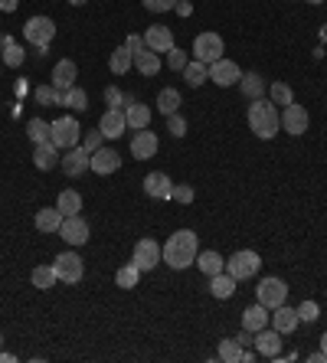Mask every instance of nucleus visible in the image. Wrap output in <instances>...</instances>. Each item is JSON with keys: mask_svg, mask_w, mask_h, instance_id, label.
I'll return each instance as SVG.
<instances>
[{"mask_svg": "<svg viewBox=\"0 0 327 363\" xmlns=\"http://www.w3.org/2000/svg\"><path fill=\"white\" fill-rule=\"evenodd\" d=\"M200 256V236L193 230H177L164 242V262L170 268H190Z\"/></svg>", "mask_w": 327, "mask_h": 363, "instance_id": "obj_1", "label": "nucleus"}, {"mask_svg": "<svg viewBox=\"0 0 327 363\" xmlns=\"http://www.w3.org/2000/svg\"><path fill=\"white\" fill-rule=\"evenodd\" d=\"M245 121H249L252 134L262 138V141H271L281 128V115H278V108H275L271 98H252V105L245 112Z\"/></svg>", "mask_w": 327, "mask_h": 363, "instance_id": "obj_2", "label": "nucleus"}, {"mask_svg": "<svg viewBox=\"0 0 327 363\" xmlns=\"http://www.w3.org/2000/svg\"><path fill=\"white\" fill-rule=\"evenodd\" d=\"M53 37H56V23L49 17H30L23 23V39L39 49V56H46V46L53 43Z\"/></svg>", "mask_w": 327, "mask_h": 363, "instance_id": "obj_3", "label": "nucleus"}, {"mask_svg": "<svg viewBox=\"0 0 327 363\" xmlns=\"http://www.w3.org/2000/svg\"><path fill=\"white\" fill-rule=\"evenodd\" d=\"M79 134H82V128H79V121H75L72 115H63V118H56V121H49V141L56 144L59 151L75 147V144H79Z\"/></svg>", "mask_w": 327, "mask_h": 363, "instance_id": "obj_4", "label": "nucleus"}, {"mask_svg": "<svg viewBox=\"0 0 327 363\" xmlns=\"http://www.w3.org/2000/svg\"><path fill=\"white\" fill-rule=\"evenodd\" d=\"M259 268H262V258H259V252H252V249H239V252H233V256L226 258V272H229L236 282L252 278Z\"/></svg>", "mask_w": 327, "mask_h": 363, "instance_id": "obj_5", "label": "nucleus"}, {"mask_svg": "<svg viewBox=\"0 0 327 363\" xmlns=\"http://www.w3.org/2000/svg\"><path fill=\"white\" fill-rule=\"evenodd\" d=\"M164 262V249L158 246L154 239H138L134 252H131V265H138V272H154V268Z\"/></svg>", "mask_w": 327, "mask_h": 363, "instance_id": "obj_6", "label": "nucleus"}, {"mask_svg": "<svg viewBox=\"0 0 327 363\" xmlns=\"http://www.w3.org/2000/svg\"><path fill=\"white\" fill-rule=\"evenodd\" d=\"M255 298H259V305H265L271 311V308H278L288 301V285L281 282V278L269 275V278H262L259 288H255Z\"/></svg>", "mask_w": 327, "mask_h": 363, "instance_id": "obj_7", "label": "nucleus"}, {"mask_svg": "<svg viewBox=\"0 0 327 363\" xmlns=\"http://www.w3.org/2000/svg\"><path fill=\"white\" fill-rule=\"evenodd\" d=\"M223 49H226L223 37L213 33V29H210V33H200V37L193 39V59H196V62H206V66L223 56Z\"/></svg>", "mask_w": 327, "mask_h": 363, "instance_id": "obj_8", "label": "nucleus"}, {"mask_svg": "<svg viewBox=\"0 0 327 363\" xmlns=\"http://www.w3.org/2000/svg\"><path fill=\"white\" fill-rule=\"evenodd\" d=\"M53 268H56L59 282H65V285H79L85 278V262L75 252H63V256L53 262Z\"/></svg>", "mask_w": 327, "mask_h": 363, "instance_id": "obj_9", "label": "nucleus"}, {"mask_svg": "<svg viewBox=\"0 0 327 363\" xmlns=\"http://www.w3.org/2000/svg\"><path fill=\"white\" fill-rule=\"evenodd\" d=\"M308 124H311L308 108L298 105V102L285 105V112H281V131H288L291 138H301V134L308 131Z\"/></svg>", "mask_w": 327, "mask_h": 363, "instance_id": "obj_10", "label": "nucleus"}, {"mask_svg": "<svg viewBox=\"0 0 327 363\" xmlns=\"http://www.w3.org/2000/svg\"><path fill=\"white\" fill-rule=\"evenodd\" d=\"M239 79H243V69L236 66L233 59L219 56L216 62H210V82H216L219 88H229V86H239Z\"/></svg>", "mask_w": 327, "mask_h": 363, "instance_id": "obj_11", "label": "nucleus"}, {"mask_svg": "<svg viewBox=\"0 0 327 363\" xmlns=\"http://www.w3.org/2000/svg\"><path fill=\"white\" fill-rule=\"evenodd\" d=\"M89 157H92V154L85 151L82 144H75V147L63 151V157H59V167H63L65 177H82V173L89 171Z\"/></svg>", "mask_w": 327, "mask_h": 363, "instance_id": "obj_12", "label": "nucleus"}, {"mask_svg": "<svg viewBox=\"0 0 327 363\" xmlns=\"http://www.w3.org/2000/svg\"><path fill=\"white\" fill-rule=\"evenodd\" d=\"M59 236H63L69 246H85V242H89V223L82 220V213H75V216H63Z\"/></svg>", "mask_w": 327, "mask_h": 363, "instance_id": "obj_13", "label": "nucleus"}, {"mask_svg": "<svg viewBox=\"0 0 327 363\" xmlns=\"http://www.w3.org/2000/svg\"><path fill=\"white\" fill-rule=\"evenodd\" d=\"M122 167V154L115 151V147H98V151H92V157H89V171L102 173V177H108V173H115Z\"/></svg>", "mask_w": 327, "mask_h": 363, "instance_id": "obj_14", "label": "nucleus"}, {"mask_svg": "<svg viewBox=\"0 0 327 363\" xmlns=\"http://www.w3.org/2000/svg\"><path fill=\"white\" fill-rule=\"evenodd\" d=\"M144 193H148L150 200H170V193H174V180H170L164 171H154L144 177Z\"/></svg>", "mask_w": 327, "mask_h": 363, "instance_id": "obj_15", "label": "nucleus"}, {"mask_svg": "<svg viewBox=\"0 0 327 363\" xmlns=\"http://www.w3.org/2000/svg\"><path fill=\"white\" fill-rule=\"evenodd\" d=\"M255 354L259 357H269V360H275V354H281V334L275 331V327H262V331H255Z\"/></svg>", "mask_w": 327, "mask_h": 363, "instance_id": "obj_16", "label": "nucleus"}, {"mask_svg": "<svg viewBox=\"0 0 327 363\" xmlns=\"http://www.w3.org/2000/svg\"><path fill=\"white\" fill-rule=\"evenodd\" d=\"M124 118H128V128L131 131H144L150 124V108L138 98H124Z\"/></svg>", "mask_w": 327, "mask_h": 363, "instance_id": "obj_17", "label": "nucleus"}, {"mask_svg": "<svg viewBox=\"0 0 327 363\" xmlns=\"http://www.w3.org/2000/svg\"><path fill=\"white\" fill-rule=\"evenodd\" d=\"M131 154L138 157V161H150L154 154H158V134L154 131H134V138H131Z\"/></svg>", "mask_w": 327, "mask_h": 363, "instance_id": "obj_18", "label": "nucleus"}, {"mask_svg": "<svg viewBox=\"0 0 327 363\" xmlns=\"http://www.w3.org/2000/svg\"><path fill=\"white\" fill-rule=\"evenodd\" d=\"M98 131L105 134V138H122L124 131H128V118H124V112L122 108H108L102 115V121H98Z\"/></svg>", "mask_w": 327, "mask_h": 363, "instance_id": "obj_19", "label": "nucleus"}, {"mask_svg": "<svg viewBox=\"0 0 327 363\" xmlns=\"http://www.w3.org/2000/svg\"><path fill=\"white\" fill-rule=\"evenodd\" d=\"M144 43H148V49H154V53H170V49H174V29L170 27H148Z\"/></svg>", "mask_w": 327, "mask_h": 363, "instance_id": "obj_20", "label": "nucleus"}, {"mask_svg": "<svg viewBox=\"0 0 327 363\" xmlns=\"http://www.w3.org/2000/svg\"><path fill=\"white\" fill-rule=\"evenodd\" d=\"M298 311L288 305H278V308H271V327L278 331V334H291L295 327H298Z\"/></svg>", "mask_w": 327, "mask_h": 363, "instance_id": "obj_21", "label": "nucleus"}, {"mask_svg": "<svg viewBox=\"0 0 327 363\" xmlns=\"http://www.w3.org/2000/svg\"><path fill=\"white\" fill-rule=\"evenodd\" d=\"M33 164H37L39 171H53V167H59V147L53 141L33 144Z\"/></svg>", "mask_w": 327, "mask_h": 363, "instance_id": "obj_22", "label": "nucleus"}, {"mask_svg": "<svg viewBox=\"0 0 327 363\" xmlns=\"http://www.w3.org/2000/svg\"><path fill=\"white\" fill-rule=\"evenodd\" d=\"M269 321H271L269 308L259 305V301L243 311V327H245V331H252V334H255V331H262V327H269Z\"/></svg>", "mask_w": 327, "mask_h": 363, "instance_id": "obj_23", "label": "nucleus"}, {"mask_svg": "<svg viewBox=\"0 0 327 363\" xmlns=\"http://www.w3.org/2000/svg\"><path fill=\"white\" fill-rule=\"evenodd\" d=\"M75 62L72 59H59L56 66H53V86L59 88V92H65V88H72L75 86Z\"/></svg>", "mask_w": 327, "mask_h": 363, "instance_id": "obj_24", "label": "nucleus"}, {"mask_svg": "<svg viewBox=\"0 0 327 363\" xmlns=\"http://www.w3.org/2000/svg\"><path fill=\"white\" fill-rule=\"evenodd\" d=\"M236 282L229 272H219V275H210V295L213 298H219V301H226V298H233V291H236Z\"/></svg>", "mask_w": 327, "mask_h": 363, "instance_id": "obj_25", "label": "nucleus"}, {"mask_svg": "<svg viewBox=\"0 0 327 363\" xmlns=\"http://www.w3.org/2000/svg\"><path fill=\"white\" fill-rule=\"evenodd\" d=\"M203 275H219V272H226V258L216 252V249H210V252H200L196 256V262H193Z\"/></svg>", "mask_w": 327, "mask_h": 363, "instance_id": "obj_26", "label": "nucleus"}, {"mask_svg": "<svg viewBox=\"0 0 327 363\" xmlns=\"http://www.w3.org/2000/svg\"><path fill=\"white\" fill-rule=\"evenodd\" d=\"M37 230L39 232H59V226H63V213L56 210V206H43V210H37Z\"/></svg>", "mask_w": 327, "mask_h": 363, "instance_id": "obj_27", "label": "nucleus"}, {"mask_svg": "<svg viewBox=\"0 0 327 363\" xmlns=\"http://www.w3.org/2000/svg\"><path fill=\"white\" fill-rule=\"evenodd\" d=\"M134 66H138L141 76H158L160 72V56L154 53V49H141V53H134Z\"/></svg>", "mask_w": 327, "mask_h": 363, "instance_id": "obj_28", "label": "nucleus"}, {"mask_svg": "<svg viewBox=\"0 0 327 363\" xmlns=\"http://www.w3.org/2000/svg\"><path fill=\"white\" fill-rule=\"evenodd\" d=\"M210 79V66L206 62H196V59H190L187 66H184V82H187L190 88H200Z\"/></svg>", "mask_w": 327, "mask_h": 363, "instance_id": "obj_29", "label": "nucleus"}, {"mask_svg": "<svg viewBox=\"0 0 327 363\" xmlns=\"http://www.w3.org/2000/svg\"><path fill=\"white\" fill-rule=\"evenodd\" d=\"M33 98H37V105H65V92H59L53 82L49 86H37L33 88Z\"/></svg>", "mask_w": 327, "mask_h": 363, "instance_id": "obj_30", "label": "nucleus"}, {"mask_svg": "<svg viewBox=\"0 0 327 363\" xmlns=\"http://www.w3.org/2000/svg\"><path fill=\"white\" fill-rule=\"evenodd\" d=\"M30 278H33V288H39V291H49V288H56V282H59L53 265H37Z\"/></svg>", "mask_w": 327, "mask_h": 363, "instance_id": "obj_31", "label": "nucleus"}, {"mask_svg": "<svg viewBox=\"0 0 327 363\" xmlns=\"http://www.w3.org/2000/svg\"><path fill=\"white\" fill-rule=\"evenodd\" d=\"M239 88H243L245 98H262V92H265V79H262L259 72H243Z\"/></svg>", "mask_w": 327, "mask_h": 363, "instance_id": "obj_32", "label": "nucleus"}, {"mask_svg": "<svg viewBox=\"0 0 327 363\" xmlns=\"http://www.w3.org/2000/svg\"><path fill=\"white\" fill-rule=\"evenodd\" d=\"M108 66H112L115 76H124V72L134 66V56H131V49H128V46L112 49V59H108Z\"/></svg>", "mask_w": 327, "mask_h": 363, "instance_id": "obj_33", "label": "nucleus"}, {"mask_svg": "<svg viewBox=\"0 0 327 363\" xmlns=\"http://www.w3.org/2000/svg\"><path fill=\"white\" fill-rule=\"evenodd\" d=\"M56 210L63 213V216H75V213H82V197L75 190H63L56 200Z\"/></svg>", "mask_w": 327, "mask_h": 363, "instance_id": "obj_34", "label": "nucleus"}, {"mask_svg": "<svg viewBox=\"0 0 327 363\" xmlns=\"http://www.w3.org/2000/svg\"><path fill=\"white\" fill-rule=\"evenodd\" d=\"M180 108V92L177 88H160L158 92V112L160 115H174V112H177Z\"/></svg>", "mask_w": 327, "mask_h": 363, "instance_id": "obj_35", "label": "nucleus"}, {"mask_svg": "<svg viewBox=\"0 0 327 363\" xmlns=\"http://www.w3.org/2000/svg\"><path fill=\"white\" fill-rule=\"evenodd\" d=\"M243 350H245V347H239L236 337L219 341V360H223V363H243Z\"/></svg>", "mask_w": 327, "mask_h": 363, "instance_id": "obj_36", "label": "nucleus"}, {"mask_svg": "<svg viewBox=\"0 0 327 363\" xmlns=\"http://www.w3.org/2000/svg\"><path fill=\"white\" fill-rule=\"evenodd\" d=\"M269 98L271 102H275V105H291V102H295V92H291V86L288 82H271L269 86Z\"/></svg>", "mask_w": 327, "mask_h": 363, "instance_id": "obj_37", "label": "nucleus"}, {"mask_svg": "<svg viewBox=\"0 0 327 363\" xmlns=\"http://www.w3.org/2000/svg\"><path fill=\"white\" fill-rule=\"evenodd\" d=\"M138 282H141L138 265H124V268L115 272V285H118V288H138Z\"/></svg>", "mask_w": 327, "mask_h": 363, "instance_id": "obj_38", "label": "nucleus"}, {"mask_svg": "<svg viewBox=\"0 0 327 363\" xmlns=\"http://www.w3.org/2000/svg\"><path fill=\"white\" fill-rule=\"evenodd\" d=\"M65 105L72 108V112H85V108H89V95H85V88H79V86L65 88Z\"/></svg>", "mask_w": 327, "mask_h": 363, "instance_id": "obj_39", "label": "nucleus"}, {"mask_svg": "<svg viewBox=\"0 0 327 363\" xmlns=\"http://www.w3.org/2000/svg\"><path fill=\"white\" fill-rule=\"evenodd\" d=\"M27 134L33 144H43L49 141V121H43V118H33V121L27 124Z\"/></svg>", "mask_w": 327, "mask_h": 363, "instance_id": "obj_40", "label": "nucleus"}, {"mask_svg": "<svg viewBox=\"0 0 327 363\" xmlns=\"http://www.w3.org/2000/svg\"><path fill=\"white\" fill-rule=\"evenodd\" d=\"M295 311H298V321H301V324H314V321L321 317L318 301H301V305L295 308Z\"/></svg>", "mask_w": 327, "mask_h": 363, "instance_id": "obj_41", "label": "nucleus"}, {"mask_svg": "<svg viewBox=\"0 0 327 363\" xmlns=\"http://www.w3.org/2000/svg\"><path fill=\"white\" fill-rule=\"evenodd\" d=\"M0 56H4V62H7V66H13V69L23 66V59H27V56H23V49L13 46V43H4V49H0Z\"/></svg>", "mask_w": 327, "mask_h": 363, "instance_id": "obj_42", "label": "nucleus"}, {"mask_svg": "<svg viewBox=\"0 0 327 363\" xmlns=\"http://www.w3.org/2000/svg\"><path fill=\"white\" fill-rule=\"evenodd\" d=\"M187 62H190V53H184V49L174 46L167 53V66L174 69V72H184V66H187Z\"/></svg>", "mask_w": 327, "mask_h": 363, "instance_id": "obj_43", "label": "nucleus"}, {"mask_svg": "<svg viewBox=\"0 0 327 363\" xmlns=\"http://www.w3.org/2000/svg\"><path fill=\"white\" fill-rule=\"evenodd\" d=\"M193 197H196V190L190 183H174V193H170L174 203H193Z\"/></svg>", "mask_w": 327, "mask_h": 363, "instance_id": "obj_44", "label": "nucleus"}, {"mask_svg": "<svg viewBox=\"0 0 327 363\" xmlns=\"http://www.w3.org/2000/svg\"><path fill=\"white\" fill-rule=\"evenodd\" d=\"M167 131L174 134V138H184V134H187V118L180 115V112L167 115Z\"/></svg>", "mask_w": 327, "mask_h": 363, "instance_id": "obj_45", "label": "nucleus"}, {"mask_svg": "<svg viewBox=\"0 0 327 363\" xmlns=\"http://www.w3.org/2000/svg\"><path fill=\"white\" fill-rule=\"evenodd\" d=\"M144 4V10H150V13H167V10L177 7V0H141Z\"/></svg>", "mask_w": 327, "mask_h": 363, "instance_id": "obj_46", "label": "nucleus"}, {"mask_svg": "<svg viewBox=\"0 0 327 363\" xmlns=\"http://www.w3.org/2000/svg\"><path fill=\"white\" fill-rule=\"evenodd\" d=\"M102 141H105V134L98 131V128H95V131L85 134V144H82V147H85L89 154H92V151H98V147H102Z\"/></svg>", "mask_w": 327, "mask_h": 363, "instance_id": "obj_47", "label": "nucleus"}, {"mask_svg": "<svg viewBox=\"0 0 327 363\" xmlns=\"http://www.w3.org/2000/svg\"><path fill=\"white\" fill-rule=\"evenodd\" d=\"M105 102H108V108H122V102H124L122 88H118V86H108V88H105Z\"/></svg>", "mask_w": 327, "mask_h": 363, "instance_id": "obj_48", "label": "nucleus"}, {"mask_svg": "<svg viewBox=\"0 0 327 363\" xmlns=\"http://www.w3.org/2000/svg\"><path fill=\"white\" fill-rule=\"evenodd\" d=\"M124 46H128V49H131V56H134V53H141V49H148V43H144V37H138V33H131Z\"/></svg>", "mask_w": 327, "mask_h": 363, "instance_id": "obj_49", "label": "nucleus"}, {"mask_svg": "<svg viewBox=\"0 0 327 363\" xmlns=\"http://www.w3.org/2000/svg\"><path fill=\"white\" fill-rule=\"evenodd\" d=\"M236 341H239V347H252V344H255V334H252V331H245V327H243V334L236 337Z\"/></svg>", "mask_w": 327, "mask_h": 363, "instance_id": "obj_50", "label": "nucleus"}, {"mask_svg": "<svg viewBox=\"0 0 327 363\" xmlns=\"http://www.w3.org/2000/svg\"><path fill=\"white\" fill-rule=\"evenodd\" d=\"M180 13V17H190V13H193V4H190V0H177V7H174Z\"/></svg>", "mask_w": 327, "mask_h": 363, "instance_id": "obj_51", "label": "nucleus"}, {"mask_svg": "<svg viewBox=\"0 0 327 363\" xmlns=\"http://www.w3.org/2000/svg\"><path fill=\"white\" fill-rule=\"evenodd\" d=\"M20 0H0V10H17Z\"/></svg>", "mask_w": 327, "mask_h": 363, "instance_id": "obj_52", "label": "nucleus"}, {"mask_svg": "<svg viewBox=\"0 0 327 363\" xmlns=\"http://www.w3.org/2000/svg\"><path fill=\"white\" fill-rule=\"evenodd\" d=\"M311 363H327V354H324V350H318V354H311Z\"/></svg>", "mask_w": 327, "mask_h": 363, "instance_id": "obj_53", "label": "nucleus"}, {"mask_svg": "<svg viewBox=\"0 0 327 363\" xmlns=\"http://www.w3.org/2000/svg\"><path fill=\"white\" fill-rule=\"evenodd\" d=\"M321 350L327 354V331H324V337H321Z\"/></svg>", "mask_w": 327, "mask_h": 363, "instance_id": "obj_54", "label": "nucleus"}, {"mask_svg": "<svg viewBox=\"0 0 327 363\" xmlns=\"http://www.w3.org/2000/svg\"><path fill=\"white\" fill-rule=\"evenodd\" d=\"M69 4H72V7H82V4H85V0H69Z\"/></svg>", "mask_w": 327, "mask_h": 363, "instance_id": "obj_55", "label": "nucleus"}, {"mask_svg": "<svg viewBox=\"0 0 327 363\" xmlns=\"http://www.w3.org/2000/svg\"><path fill=\"white\" fill-rule=\"evenodd\" d=\"M308 4H324V0H308Z\"/></svg>", "mask_w": 327, "mask_h": 363, "instance_id": "obj_56", "label": "nucleus"}, {"mask_svg": "<svg viewBox=\"0 0 327 363\" xmlns=\"http://www.w3.org/2000/svg\"><path fill=\"white\" fill-rule=\"evenodd\" d=\"M0 344H4V337H0Z\"/></svg>", "mask_w": 327, "mask_h": 363, "instance_id": "obj_57", "label": "nucleus"}]
</instances>
